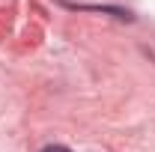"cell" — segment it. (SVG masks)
Masks as SVG:
<instances>
[{"instance_id":"cell-1","label":"cell","mask_w":155,"mask_h":152,"mask_svg":"<svg viewBox=\"0 0 155 152\" xmlns=\"http://www.w3.org/2000/svg\"><path fill=\"white\" fill-rule=\"evenodd\" d=\"M42 152H72V149H66V146H48V149H42Z\"/></svg>"}]
</instances>
